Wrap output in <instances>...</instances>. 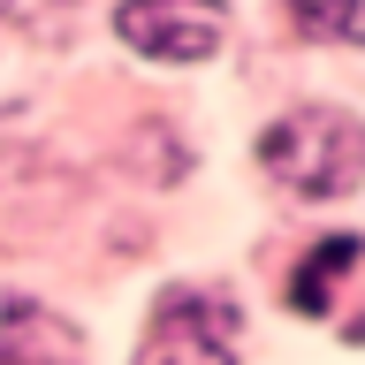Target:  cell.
<instances>
[{
    "label": "cell",
    "mask_w": 365,
    "mask_h": 365,
    "mask_svg": "<svg viewBox=\"0 0 365 365\" xmlns=\"http://www.w3.org/2000/svg\"><path fill=\"white\" fill-rule=\"evenodd\" d=\"M259 160L274 168V182H289V190H304V198H342L350 182H358V122L335 107H304L289 114V122H274L267 145H259Z\"/></svg>",
    "instance_id": "cell-1"
},
{
    "label": "cell",
    "mask_w": 365,
    "mask_h": 365,
    "mask_svg": "<svg viewBox=\"0 0 365 365\" xmlns=\"http://www.w3.org/2000/svg\"><path fill=\"white\" fill-rule=\"evenodd\" d=\"M137 365H236V312L221 297H168L153 312V335Z\"/></svg>",
    "instance_id": "cell-2"
},
{
    "label": "cell",
    "mask_w": 365,
    "mask_h": 365,
    "mask_svg": "<svg viewBox=\"0 0 365 365\" xmlns=\"http://www.w3.org/2000/svg\"><path fill=\"white\" fill-rule=\"evenodd\" d=\"M114 31L145 61H205L221 46V8L213 0H122Z\"/></svg>",
    "instance_id": "cell-3"
},
{
    "label": "cell",
    "mask_w": 365,
    "mask_h": 365,
    "mask_svg": "<svg viewBox=\"0 0 365 365\" xmlns=\"http://www.w3.org/2000/svg\"><path fill=\"white\" fill-rule=\"evenodd\" d=\"M0 365H84V335L61 312H46L38 297L0 304Z\"/></svg>",
    "instance_id": "cell-4"
},
{
    "label": "cell",
    "mask_w": 365,
    "mask_h": 365,
    "mask_svg": "<svg viewBox=\"0 0 365 365\" xmlns=\"http://www.w3.org/2000/svg\"><path fill=\"white\" fill-rule=\"evenodd\" d=\"M350 274H358V236H319L312 259H304V267H297V282H289V304H297L304 319L335 312L342 289H350Z\"/></svg>",
    "instance_id": "cell-5"
},
{
    "label": "cell",
    "mask_w": 365,
    "mask_h": 365,
    "mask_svg": "<svg viewBox=\"0 0 365 365\" xmlns=\"http://www.w3.org/2000/svg\"><path fill=\"white\" fill-rule=\"evenodd\" d=\"M289 16L304 23V38H335V46L358 38V0H289Z\"/></svg>",
    "instance_id": "cell-6"
},
{
    "label": "cell",
    "mask_w": 365,
    "mask_h": 365,
    "mask_svg": "<svg viewBox=\"0 0 365 365\" xmlns=\"http://www.w3.org/2000/svg\"><path fill=\"white\" fill-rule=\"evenodd\" d=\"M0 16H8V0H0Z\"/></svg>",
    "instance_id": "cell-7"
}]
</instances>
